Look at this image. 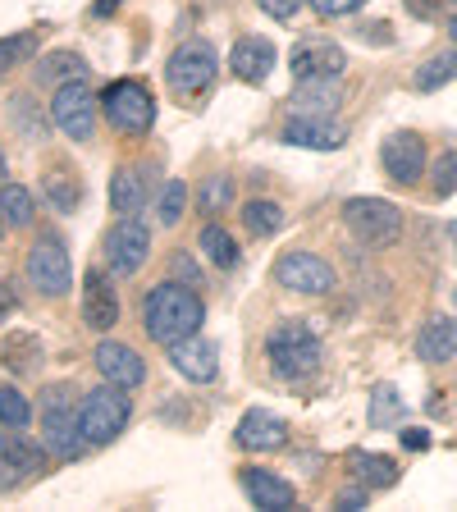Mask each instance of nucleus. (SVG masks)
Wrapping results in <instances>:
<instances>
[{
	"label": "nucleus",
	"instance_id": "obj_36",
	"mask_svg": "<svg viewBox=\"0 0 457 512\" xmlns=\"http://www.w3.org/2000/svg\"><path fill=\"white\" fill-rule=\"evenodd\" d=\"M32 421V403L19 394V389H0V426H10V430H23Z\"/></svg>",
	"mask_w": 457,
	"mask_h": 512
},
{
	"label": "nucleus",
	"instance_id": "obj_23",
	"mask_svg": "<svg viewBox=\"0 0 457 512\" xmlns=\"http://www.w3.org/2000/svg\"><path fill=\"white\" fill-rule=\"evenodd\" d=\"M343 101L339 78H311V83L293 87V115H334Z\"/></svg>",
	"mask_w": 457,
	"mask_h": 512
},
{
	"label": "nucleus",
	"instance_id": "obj_10",
	"mask_svg": "<svg viewBox=\"0 0 457 512\" xmlns=\"http://www.w3.org/2000/svg\"><path fill=\"white\" fill-rule=\"evenodd\" d=\"M275 279H279V288H293V293L316 298V293H330L339 275H334V266L316 252H284L275 261Z\"/></svg>",
	"mask_w": 457,
	"mask_h": 512
},
{
	"label": "nucleus",
	"instance_id": "obj_20",
	"mask_svg": "<svg viewBox=\"0 0 457 512\" xmlns=\"http://www.w3.org/2000/svg\"><path fill=\"white\" fill-rule=\"evenodd\" d=\"M229 69L243 83H266L270 69H275V46L266 37H238L234 51H229Z\"/></svg>",
	"mask_w": 457,
	"mask_h": 512
},
{
	"label": "nucleus",
	"instance_id": "obj_27",
	"mask_svg": "<svg viewBox=\"0 0 457 512\" xmlns=\"http://www.w3.org/2000/svg\"><path fill=\"white\" fill-rule=\"evenodd\" d=\"M284 206L279 202H266V197H252V202L243 206V224L252 238H275L279 229H284Z\"/></svg>",
	"mask_w": 457,
	"mask_h": 512
},
{
	"label": "nucleus",
	"instance_id": "obj_48",
	"mask_svg": "<svg viewBox=\"0 0 457 512\" xmlns=\"http://www.w3.org/2000/svg\"><path fill=\"white\" fill-rule=\"evenodd\" d=\"M119 5H124V0H96L92 14H96V19H106V14H115V10H119Z\"/></svg>",
	"mask_w": 457,
	"mask_h": 512
},
{
	"label": "nucleus",
	"instance_id": "obj_51",
	"mask_svg": "<svg viewBox=\"0 0 457 512\" xmlns=\"http://www.w3.org/2000/svg\"><path fill=\"white\" fill-rule=\"evenodd\" d=\"M453 298H457V288H453Z\"/></svg>",
	"mask_w": 457,
	"mask_h": 512
},
{
	"label": "nucleus",
	"instance_id": "obj_25",
	"mask_svg": "<svg viewBox=\"0 0 457 512\" xmlns=\"http://www.w3.org/2000/svg\"><path fill=\"white\" fill-rule=\"evenodd\" d=\"M403 412H407V403H403V394H398L389 380H380L371 389V398H366V421H371L375 430H384V426H398L403 421Z\"/></svg>",
	"mask_w": 457,
	"mask_h": 512
},
{
	"label": "nucleus",
	"instance_id": "obj_4",
	"mask_svg": "<svg viewBox=\"0 0 457 512\" xmlns=\"http://www.w3.org/2000/svg\"><path fill=\"white\" fill-rule=\"evenodd\" d=\"M343 224L362 247H394L403 238V211L384 197H352L343 202Z\"/></svg>",
	"mask_w": 457,
	"mask_h": 512
},
{
	"label": "nucleus",
	"instance_id": "obj_43",
	"mask_svg": "<svg viewBox=\"0 0 457 512\" xmlns=\"http://www.w3.org/2000/svg\"><path fill=\"white\" fill-rule=\"evenodd\" d=\"M170 266H174V275H179V279H183V284H192V288H202V270H197V261H192V256H188V252H179V256H174V261H170Z\"/></svg>",
	"mask_w": 457,
	"mask_h": 512
},
{
	"label": "nucleus",
	"instance_id": "obj_1",
	"mask_svg": "<svg viewBox=\"0 0 457 512\" xmlns=\"http://www.w3.org/2000/svg\"><path fill=\"white\" fill-rule=\"evenodd\" d=\"M206 320V307L202 298L192 293V284H174V279H165V284H156L142 298V330H147L151 343H160V348H170V343L188 339V334L202 330Z\"/></svg>",
	"mask_w": 457,
	"mask_h": 512
},
{
	"label": "nucleus",
	"instance_id": "obj_40",
	"mask_svg": "<svg viewBox=\"0 0 457 512\" xmlns=\"http://www.w3.org/2000/svg\"><path fill=\"white\" fill-rule=\"evenodd\" d=\"M366 0H311V10L320 14V19H343V14H357Z\"/></svg>",
	"mask_w": 457,
	"mask_h": 512
},
{
	"label": "nucleus",
	"instance_id": "obj_37",
	"mask_svg": "<svg viewBox=\"0 0 457 512\" xmlns=\"http://www.w3.org/2000/svg\"><path fill=\"white\" fill-rule=\"evenodd\" d=\"M10 115H14V124L23 128V138H28V142H42L46 138V119L32 115V96H14V101H10Z\"/></svg>",
	"mask_w": 457,
	"mask_h": 512
},
{
	"label": "nucleus",
	"instance_id": "obj_7",
	"mask_svg": "<svg viewBox=\"0 0 457 512\" xmlns=\"http://www.w3.org/2000/svg\"><path fill=\"white\" fill-rule=\"evenodd\" d=\"M51 124L60 128L64 138L92 142V133H96V92L87 87V78H69V83H60V92H55V101H51Z\"/></svg>",
	"mask_w": 457,
	"mask_h": 512
},
{
	"label": "nucleus",
	"instance_id": "obj_50",
	"mask_svg": "<svg viewBox=\"0 0 457 512\" xmlns=\"http://www.w3.org/2000/svg\"><path fill=\"white\" fill-rule=\"evenodd\" d=\"M448 238H453V252H457V220L448 224Z\"/></svg>",
	"mask_w": 457,
	"mask_h": 512
},
{
	"label": "nucleus",
	"instance_id": "obj_44",
	"mask_svg": "<svg viewBox=\"0 0 457 512\" xmlns=\"http://www.w3.org/2000/svg\"><path fill=\"white\" fill-rule=\"evenodd\" d=\"M448 5H453V0H407V10H412L416 19H439Z\"/></svg>",
	"mask_w": 457,
	"mask_h": 512
},
{
	"label": "nucleus",
	"instance_id": "obj_8",
	"mask_svg": "<svg viewBox=\"0 0 457 512\" xmlns=\"http://www.w3.org/2000/svg\"><path fill=\"white\" fill-rule=\"evenodd\" d=\"M28 279L37 284V293L46 298H64L69 284H74V266H69V252H64L60 238H37L28 247Z\"/></svg>",
	"mask_w": 457,
	"mask_h": 512
},
{
	"label": "nucleus",
	"instance_id": "obj_28",
	"mask_svg": "<svg viewBox=\"0 0 457 512\" xmlns=\"http://www.w3.org/2000/svg\"><path fill=\"white\" fill-rule=\"evenodd\" d=\"M197 243H202L206 261H211L215 270H234L238 266V243L224 224H202V238H197Z\"/></svg>",
	"mask_w": 457,
	"mask_h": 512
},
{
	"label": "nucleus",
	"instance_id": "obj_35",
	"mask_svg": "<svg viewBox=\"0 0 457 512\" xmlns=\"http://www.w3.org/2000/svg\"><path fill=\"white\" fill-rule=\"evenodd\" d=\"M183 206H188V183L170 179V183H165V192H160V206H156L160 224H165V229H174V224L183 220Z\"/></svg>",
	"mask_w": 457,
	"mask_h": 512
},
{
	"label": "nucleus",
	"instance_id": "obj_16",
	"mask_svg": "<svg viewBox=\"0 0 457 512\" xmlns=\"http://www.w3.org/2000/svg\"><path fill=\"white\" fill-rule=\"evenodd\" d=\"M238 485H243V494H247V499H252L261 512H284V508H293V503H298V490H293V480L275 476V471H266V467L238 471Z\"/></svg>",
	"mask_w": 457,
	"mask_h": 512
},
{
	"label": "nucleus",
	"instance_id": "obj_5",
	"mask_svg": "<svg viewBox=\"0 0 457 512\" xmlns=\"http://www.w3.org/2000/svg\"><path fill=\"white\" fill-rule=\"evenodd\" d=\"M101 115L110 119V128H119L128 138H142V133L156 124V101H151V92L142 83L119 78V83H110L106 92H101Z\"/></svg>",
	"mask_w": 457,
	"mask_h": 512
},
{
	"label": "nucleus",
	"instance_id": "obj_39",
	"mask_svg": "<svg viewBox=\"0 0 457 512\" xmlns=\"http://www.w3.org/2000/svg\"><path fill=\"white\" fill-rule=\"evenodd\" d=\"M457 192V151H439L435 160V197H453Z\"/></svg>",
	"mask_w": 457,
	"mask_h": 512
},
{
	"label": "nucleus",
	"instance_id": "obj_6",
	"mask_svg": "<svg viewBox=\"0 0 457 512\" xmlns=\"http://www.w3.org/2000/svg\"><path fill=\"white\" fill-rule=\"evenodd\" d=\"M215 74H220V60H215V51L206 42H183L179 51L170 55V64H165V83H170L174 96H202L206 87L215 83Z\"/></svg>",
	"mask_w": 457,
	"mask_h": 512
},
{
	"label": "nucleus",
	"instance_id": "obj_49",
	"mask_svg": "<svg viewBox=\"0 0 457 512\" xmlns=\"http://www.w3.org/2000/svg\"><path fill=\"white\" fill-rule=\"evenodd\" d=\"M448 37L457 42V10H453V19H448Z\"/></svg>",
	"mask_w": 457,
	"mask_h": 512
},
{
	"label": "nucleus",
	"instance_id": "obj_9",
	"mask_svg": "<svg viewBox=\"0 0 457 512\" xmlns=\"http://www.w3.org/2000/svg\"><path fill=\"white\" fill-rule=\"evenodd\" d=\"M151 256V229L138 215H119V224L106 234V261L110 275H138Z\"/></svg>",
	"mask_w": 457,
	"mask_h": 512
},
{
	"label": "nucleus",
	"instance_id": "obj_29",
	"mask_svg": "<svg viewBox=\"0 0 457 512\" xmlns=\"http://www.w3.org/2000/svg\"><path fill=\"white\" fill-rule=\"evenodd\" d=\"M352 471H357V480L371 485V490H389V485H398V462L384 458V453H352Z\"/></svg>",
	"mask_w": 457,
	"mask_h": 512
},
{
	"label": "nucleus",
	"instance_id": "obj_19",
	"mask_svg": "<svg viewBox=\"0 0 457 512\" xmlns=\"http://www.w3.org/2000/svg\"><path fill=\"white\" fill-rule=\"evenodd\" d=\"M234 439H238V448H252V453H275V448H284L288 426H284V416L266 412V407H252V412L238 421Z\"/></svg>",
	"mask_w": 457,
	"mask_h": 512
},
{
	"label": "nucleus",
	"instance_id": "obj_45",
	"mask_svg": "<svg viewBox=\"0 0 457 512\" xmlns=\"http://www.w3.org/2000/svg\"><path fill=\"white\" fill-rule=\"evenodd\" d=\"M69 394H74V384H51L42 394V407H69Z\"/></svg>",
	"mask_w": 457,
	"mask_h": 512
},
{
	"label": "nucleus",
	"instance_id": "obj_3",
	"mask_svg": "<svg viewBox=\"0 0 457 512\" xmlns=\"http://www.w3.org/2000/svg\"><path fill=\"white\" fill-rule=\"evenodd\" d=\"M128 416H133V403H128L124 384H101L92 394H83V407H78V426H83L87 444H110V439L124 435Z\"/></svg>",
	"mask_w": 457,
	"mask_h": 512
},
{
	"label": "nucleus",
	"instance_id": "obj_47",
	"mask_svg": "<svg viewBox=\"0 0 457 512\" xmlns=\"http://www.w3.org/2000/svg\"><path fill=\"white\" fill-rule=\"evenodd\" d=\"M14 307H19V302H14V293L5 284H0V325H5V320L14 316Z\"/></svg>",
	"mask_w": 457,
	"mask_h": 512
},
{
	"label": "nucleus",
	"instance_id": "obj_24",
	"mask_svg": "<svg viewBox=\"0 0 457 512\" xmlns=\"http://www.w3.org/2000/svg\"><path fill=\"white\" fill-rule=\"evenodd\" d=\"M147 202V179H142L133 165H119L110 174V211L115 215H138Z\"/></svg>",
	"mask_w": 457,
	"mask_h": 512
},
{
	"label": "nucleus",
	"instance_id": "obj_34",
	"mask_svg": "<svg viewBox=\"0 0 457 512\" xmlns=\"http://www.w3.org/2000/svg\"><path fill=\"white\" fill-rule=\"evenodd\" d=\"M197 206H202V215H224L229 206H234V179L211 174V179L202 183V197H197Z\"/></svg>",
	"mask_w": 457,
	"mask_h": 512
},
{
	"label": "nucleus",
	"instance_id": "obj_14",
	"mask_svg": "<svg viewBox=\"0 0 457 512\" xmlns=\"http://www.w3.org/2000/svg\"><path fill=\"white\" fill-rule=\"evenodd\" d=\"M380 165L394 183H416L426 174V142L416 133H389L380 147Z\"/></svg>",
	"mask_w": 457,
	"mask_h": 512
},
{
	"label": "nucleus",
	"instance_id": "obj_17",
	"mask_svg": "<svg viewBox=\"0 0 457 512\" xmlns=\"http://www.w3.org/2000/svg\"><path fill=\"white\" fill-rule=\"evenodd\" d=\"M42 448L51 453V458H64V462L78 458V453L87 448L74 407H46V416H42Z\"/></svg>",
	"mask_w": 457,
	"mask_h": 512
},
{
	"label": "nucleus",
	"instance_id": "obj_31",
	"mask_svg": "<svg viewBox=\"0 0 457 512\" xmlns=\"http://www.w3.org/2000/svg\"><path fill=\"white\" fill-rule=\"evenodd\" d=\"M0 215H5V224H10V229H28L32 215H37L32 192L19 188V183H5V188H0Z\"/></svg>",
	"mask_w": 457,
	"mask_h": 512
},
{
	"label": "nucleus",
	"instance_id": "obj_18",
	"mask_svg": "<svg viewBox=\"0 0 457 512\" xmlns=\"http://www.w3.org/2000/svg\"><path fill=\"white\" fill-rule=\"evenodd\" d=\"M348 128L334 124L330 115H293L284 124V142L288 147H311V151H334L343 147Z\"/></svg>",
	"mask_w": 457,
	"mask_h": 512
},
{
	"label": "nucleus",
	"instance_id": "obj_21",
	"mask_svg": "<svg viewBox=\"0 0 457 512\" xmlns=\"http://www.w3.org/2000/svg\"><path fill=\"white\" fill-rule=\"evenodd\" d=\"M416 357L421 362H453L457 357V320L453 316H430L416 334Z\"/></svg>",
	"mask_w": 457,
	"mask_h": 512
},
{
	"label": "nucleus",
	"instance_id": "obj_30",
	"mask_svg": "<svg viewBox=\"0 0 457 512\" xmlns=\"http://www.w3.org/2000/svg\"><path fill=\"white\" fill-rule=\"evenodd\" d=\"M0 362L19 375H32L42 366V343L32 339V334H10V339L0 343Z\"/></svg>",
	"mask_w": 457,
	"mask_h": 512
},
{
	"label": "nucleus",
	"instance_id": "obj_33",
	"mask_svg": "<svg viewBox=\"0 0 457 512\" xmlns=\"http://www.w3.org/2000/svg\"><path fill=\"white\" fill-rule=\"evenodd\" d=\"M37 46H42L37 32H14V37H5V42H0V78L10 74V69H19V64H28L32 55H37Z\"/></svg>",
	"mask_w": 457,
	"mask_h": 512
},
{
	"label": "nucleus",
	"instance_id": "obj_12",
	"mask_svg": "<svg viewBox=\"0 0 457 512\" xmlns=\"http://www.w3.org/2000/svg\"><path fill=\"white\" fill-rule=\"evenodd\" d=\"M165 352H170L174 371L192 384H211L215 375H220V348H215L211 339H202V334H188V339L170 343Z\"/></svg>",
	"mask_w": 457,
	"mask_h": 512
},
{
	"label": "nucleus",
	"instance_id": "obj_15",
	"mask_svg": "<svg viewBox=\"0 0 457 512\" xmlns=\"http://www.w3.org/2000/svg\"><path fill=\"white\" fill-rule=\"evenodd\" d=\"M83 325L96 334H110L119 325V293L110 288V279L101 270L83 275Z\"/></svg>",
	"mask_w": 457,
	"mask_h": 512
},
{
	"label": "nucleus",
	"instance_id": "obj_2",
	"mask_svg": "<svg viewBox=\"0 0 457 512\" xmlns=\"http://www.w3.org/2000/svg\"><path fill=\"white\" fill-rule=\"evenodd\" d=\"M266 357L279 380H307V375L320 371L325 348H320V339L311 334L307 320H279L266 339Z\"/></svg>",
	"mask_w": 457,
	"mask_h": 512
},
{
	"label": "nucleus",
	"instance_id": "obj_26",
	"mask_svg": "<svg viewBox=\"0 0 457 512\" xmlns=\"http://www.w3.org/2000/svg\"><path fill=\"white\" fill-rule=\"evenodd\" d=\"M83 74H87L83 55H74V51H51V55H42V60H37V69H32V83H37V87H46V83H69V78H83Z\"/></svg>",
	"mask_w": 457,
	"mask_h": 512
},
{
	"label": "nucleus",
	"instance_id": "obj_38",
	"mask_svg": "<svg viewBox=\"0 0 457 512\" xmlns=\"http://www.w3.org/2000/svg\"><path fill=\"white\" fill-rule=\"evenodd\" d=\"M46 197L55 202V211H74L83 188H78L74 179H64V174H46Z\"/></svg>",
	"mask_w": 457,
	"mask_h": 512
},
{
	"label": "nucleus",
	"instance_id": "obj_32",
	"mask_svg": "<svg viewBox=\"0 0 457 512\" xmlns=\"http://www.w3.org/2000/svg\"><path fill=\"white\" fill-rule=\"evenodd\" d=\"M453 78H457V51H444V55H435V60H426L421 69H416L412 87L416 92H435V87L453 83Z\"/></svg>",
	"mask_w": 457,
	"mask_h": 512
},
{
	"label": "nucleus",
	"instance_id": "obj_11",
	"mask_svg": "<svg viewBox=\"0 0 457 512\" xmlns=\"http://www.w3.org/2000/svg\"><path fill=\"white\" fill-rule=\"evenodd\" d=\"M288 64H293V83H311V78H343L348 55H343V46L325 42V37H311V42L293 46Z\"/></svg>",
	"mask_w": 457,
	"mask_h": 512
},
{
	"label": "nucleus",
	"instance_id": "obj_13",
	"mask_svg": "<svg viewBox=\"0 0 457 512\" xmlns=\"http://www.w3.org/2000/svg\"><path fill=\"white\" fill-rule=\"evenodd\" d=\"M92 362H96V371H101V380L124 384V389H138V384L147 380V362L138 357V348H128V343H119V339L96 343Z\"/></svg>",
	"mask_w": 457,
	"mask_h": 512
},
{
	"label": "nucleus",
	"instance_id": "obj_46",
	"mask_svg": "<svg viewBox=\"0 0 457 512\" xmlns=\"http://www.w3.org/2000/svg\"><path fill=\"white\" fill-rule=\"evenodd\" d=\"M398 439H403V448H412V453H426V448H430V435H426V430H416V426H407Z\"/></svg>",
	"mask_w": 457,
	"mask_h": 512
},
{
	"label": "nucleus",
	"instance_id": "obj_42",
	"mask_svg": "<svg viewBox=\"0 0 457 512\" xmlns=\"http://www.w3.org/2000/svg\"><path fill=\"white\" fill-rule=\"evenodd\" d=\"M256 5H261V10L270 14V19H279V23H288L293 19V14L302 10V5H307V0H256Z\"/></svg>",
	"mask_w": 457,
	"mask_h": 512
},
{
	"label": "nucleus",
	"instance_id": "obj_22",
	"mask_svg": "<svg viewBox=\"0 0 457 512\" xmlns=\"http://www.w3.org/2000/svg\"><path fill=\"white\" fill-rule=\"evenodd\" d=\"M0 471L37 476V471H46V448H37L28 435H19V430H10V435H0Z\"/></svg>",
	"mask_w": 457,
	"mask_h": 512
},
{
	"label": "nucleus",
	"instance_id": "obj_41",
	"mask_svg": "<svg viewBox=\"0 0 457 512\" xmlns=\"http://www.w3.org/2000/svg\"><path fill=\"white\" fill-rule=\"evenodd\" d=\"M366 503H371V485H362V480H357L352 490H343L339 499H334V508H339V512H362Z\"/></svg>",
	"mask_w": 457,
	"mask_h": 512
}]
</instances>
